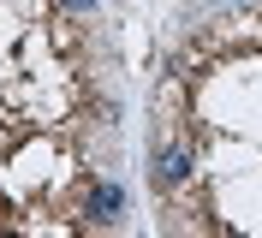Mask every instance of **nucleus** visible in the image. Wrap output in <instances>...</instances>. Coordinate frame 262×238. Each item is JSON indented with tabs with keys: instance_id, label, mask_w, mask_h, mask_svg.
Instances as JSON below:
<instances>
[{
	"instance_id": "obj_1",
	"label": "nucleus",
	"mask_w": 262,
	"mask_h": 238,
	"mask_svg": "<svg viewBox=\"0 0 262 238\" xmlns=\"http://www.w3.org/2000/svg\"><path fill=\"white\" fill-rule=\"evenodd\" d=\"M119 214H125V185H119V179H96V185L83 190V221L114 226Z\"/></svg>"
},
{
	"instance_id": "obj_2",
	"label": "nucleus",
	"mask_w": 262,
	"mask_h": 238,
	"mask_svg": "<svg viewBox=\"0 0 262 238\" xmlns=\"http://www.w3.org/2000/svg\"><path fill=\"white\" fill-rule=\"evenodd\" d=\"M149 179H155L161 190H179L185 179H191V155H185V149H161L155 167H149Z\"/></svg>"
},
{
	"instance_id": "obj_3",
	"label": "nucleus",
	"mask_w": 262,
	"mask_h": 238,
	"mask_svg": "<svg viewBox=\"0 0 262 238\" xmlns=\"http://www.w3.org/2000/svg\"><path fill=\"white\" fill-rule=\"evenodd\" d=\"M60 6H72V12H90V6H96V0H60Z\"/></svg>"
}]
</instances>
